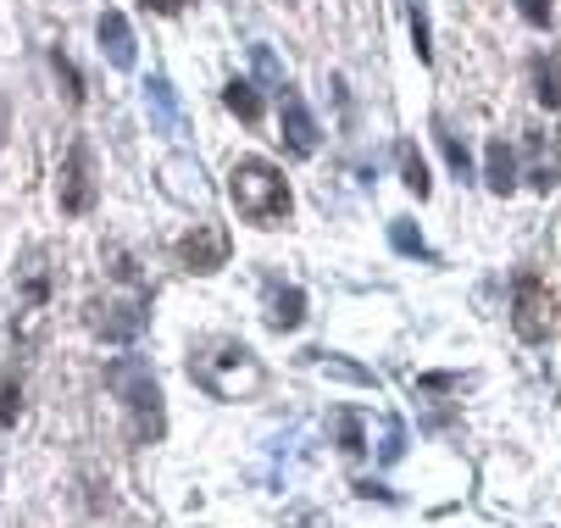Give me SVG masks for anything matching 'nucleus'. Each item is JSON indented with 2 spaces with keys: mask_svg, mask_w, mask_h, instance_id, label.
<instances>
[{
  "mask_svg": "<svg viewBox=\"0 0 561 528\" xmlns=\"http://www.w3.org/2000/svg\"><path fill=\"white\" fill-rule=\"evenodd\" d=\"M228 195H233L239 217L256 222V229H278V222H289V211H295L289 179H284L267 157L233 162V173H228Z\"/></svg>",
  "mask_w": 561,
  "mask_h": 528,
  "instance_id": "f257e3e1",
  "label": "nucleus"
},
{
  "mask_svg": "<svg viewBox=\"0 0 561 528\" xmlns=\"http://www.w3.org/2000/svg\"><path fill=\"white\" fill-rule=\"evenodd\" d=\"M106 390L123 395V406H128V428H134L139 445H156V439L168 434L162 384L150 379V367H145L139 356H117V361H106Z\"/></svg>",
  "mask_w": 561,
  "mask_h": 528,
  "instance_id": "f03ea898",
  "label": "nucleus"
},
{
  "mask_svg": "<svg viewBox=\"0 0 561 528\" xmlns=\"http://www.w3.org/2000/svg\"><path fill=\"white\" fill-rule=\"evenodd\" d=\"M512 329L528 345H545L561 329V307H556V295H550V284L539 273H517L512 278Z\"/></svg>",
  "mask_w": 561,
  "mask_h": 528,
  "instance_id": "7ed1b4c3",
  "label": "nucleus"
},
{
  "mask_svg": "<svg viewBox=\"0 0 561 528\" xmlns=\"http://www.w3.org/2000/svg\"><path fill=\"white\" fill-rule=\"evenodd\" d=\"M56 200L67 217H84L95 211L101 200V184H95V157H90V145L84 139H72L67 145V157H61V179H56Z\"/></svg>",
  "mask_w": 561,
  "mask_h": 528,
  "instance_id": "20e7f679",
  "label": "nucleus"
},
{
  "mask_svg": "<svg viewBox=\"0 0 561 528\" xmlns=\"http://www.w3.org/2000/svg\"><path fill=\"white\" fill-rule=\"evenodd\" d=\"M150 323V289H134L128 300H106V307H90V329L112 345H134Z\"/></svg>",
  "mask_w": 561,
  "mask_h": 528,
  "instance_id": "39448f33",
  "label": "nucleus"
},
{
  "mask_svg": "<svg viewBox=\"0 0 561 528\" xmlns=\"http://www.w3.org/2000/svg\"><path fill=\"white\" fill-rule=\"evenodd\" d=\"M278 134H284V150H289V157H311L317 139H323V128H317L311 106H306L300 90H289V84H284V95H278Z\"/></svg>",
  "mask_w": 561,
  "mask_h": 528,
  "instance_id": "423d86ee",
  "label": "nucleus"
},
{
  "mask_svg": "<svg viewBox=\"0 0 561 528\" xmlns=\"http://www.w3.org/2000/svg\"><path fill=\"white\" fill-rule=\"evenodd\" d=\"M228 251H233V240H228V229H217V222H195V234L179 240V262H184L190 273H217V267H228Z\"/></svg>",
  "mask_w": 561,
  "mask_h": 528,
  "instance_id": "0eeeda50",
  "label": "nucleus"
},
{
  "mask_svg": "<svg viewBox=\"0 0 561 528\" xmlns=\"http://www.w3.org/2000/svg\"><path fill=\"white\" fill-rule=\"evenodd\" d=\"M95 34H101V56L128 72L134 67V28H128V18L123 12H101V28Z\"/></svg>",
  "mask_w": 561,
  "mask_h": 528,
  "instance_id": "6e6552de",
  "label": "nucleus"
},
{
  "mask_svg": "<svg viewBox=\"0 0 561 528\" xmlns=\"http://www.w3.org/2000/svg\"><path fill=\"white\" fill-rule=\"evenodd\" d=\"M484 184L495 195H512L517 190V157H512L506 139H490V150H484Z\"/></svg>",
  "mask_w": 561,
  "mask_h": 528,
  "instance_id": "1a4fd4ad",
  "label": "nucleus"
},
{
  "mask_svg": "<svg viewBox=\"0 0 561 528\" xmlns=\"http://www.w3.org/2000/svg\"><path fill=\"white\" fill-rule=\"evenodd\" d=\"M222 367H251V351L245 345H222V356H217ZM190 379L195 384H206V395H217V401H228V384L217 379V372L206 367V361H190Z\"/></svg>",
  "mask_w": 561,
  "mask_h": 528,
  "instance_id": "9d476101",
  "label": "nucleus"
},
{
  "mask_svg": "<svg viewBox=\"0 0 561 528\" xmlns=\"http://www.w3.org/2000/svg\"><path fill=\"white\" fill-rule=\"evenodd\" d=\"M528 72H534V101L550 106V112H561V67H556L550 56H534Z\"/></svg>",
  "mask_w": 561,
  "mask_h": 528,
  "instance_id": "9b49d317",
  "label": "nucleus"
},
{
  "mask_svg": "<svg viewBox=\"0 0 561 528\" xmlns=\"http://www.w3.org/2000/svg\"><path fill=\"white\" fill-rule=\"evenodd\" d=\"M267 323H273L278 334L300 329V323H306V289H278V295H273V312H267Z\"/></svg>",
  "mask_w": 561,
  "mask_h": 528,
  "instance_id": "f8f14e48",
  "label": "nucleus"
},
{
  "mask_svg": "<svg viewBox=\"0 0 561 528\" xmlns=\"http://www.w3.org/2000/svg\"><path fill=\"white\" fill-rule=\"evenodd\" d=\"M145 101H150V112H156V128H179V95H173V84L168 79H150L145 84Z\"/></svg>",
  "mask_w": 561,
  "mask_h": 528,
  "instance_id": "ddd939ff",
  "label": "nucleus"
},
{
  "mask_svg": "<svg viewBox=\"0 0 561 528\" xmlns=\"http://www.w3.org/2000/svg\"><path fill=\"white\" fill-rule=\"evenodd\" d=\"M222 106H228L239 123H262V95H256V84H245V79H233V84L222 90Z\"/></svg>",
  "mask_w": 561,
  "mask_h": 528,
  "instance_id": "4468645a",
  "label": "nucleus"
},
{
  "mask_svg": "<svg viewBox=\"0 0 561 528\" xmlns=\"http://www.w3.org/2000/svg\"><path fill=\"white\" fill-rule=\"evenodd\" d=\"M400 184H407L417 200H428V190H434V179H428V162L417 157V145H400Z\"/></svg>",
  "mask_w": 561,
  "mask_h": 528,
  "instance_id": "2eb2a0df",
  "label": "nucleus"
},
{
  "mask_svg": "<svg viewBox=\"0 0 561 528\" xmlns=\"http://www.w3.org/2000/svg\"><path fill=\"white\" fill-rule=\"evenodd\" d=\"M389 245H394L400 256H417V262H434V251H428V240H423V234L412 229V222H407V217H394V222H389Z\"/></svg>",
  "mask_w": 561,
  "mask_h": 528,
  "instance_id": "dca6fc26",
  "label": "nucleus"
},
{
  "mask_svg": "<svg viewBox=\"0 0 561 528\" xmlns=\"http://www.w3.org/2000/svg\"><path fill=\"white\" fill-rule=\"evenodd\" d=\"M334 428H340V450H345V457H367V428H362V412H340L334 417Z\"/></svg>",
  "mask_w": 561,
  "mask_h": 528,
  "instance_id": "f3484780",
  "label": "nucleus"
},
{
  "mask_svg": "<svg viewBox=\"0 0 561 528\" xmlns=\"http://www.w3.org/2000/svg\"><path fill=\"white\" fill-rule=\"evenodd\" d=\"M434 139H439V150H445V162H450V173L467 184L472 179V157H467V145L456 139V134H445V123H434Z\"/></svg>",
  "mask_w": 561,
  "mask_h": 528,
  "instance_id": "a211bd4d",
  "label": "nucleus"
},
{
  "mask_svg": "<svg viewBox=\"0 0 561 528\" xmlns=\"http://www.w3.org/2000/svg\"><path fill=\"white\" fill-rule=\"evenodd\" d=\"M50 67H56V79H61V90H67V101L78 106V101H84V79H78V67H72V56L56 45L50 50Z\"/></svg>",
  "mask_w": 561,
  "mask_h": 528,
  "instance_id": "6ab92c4d",
  "label": "nucleus"
},
{
  "mask_svg": "<svg viewBox=\"0 0 561 528\" xmlns=\"http://www.w3.org/2000/svg\"><path fill=\"white\" fill-rule=\"evenodd\" d=\"M311 356H317V367H323V372H334V379H351V384H367V390L378 384L373 372H367V367H356V361H340V356H323V351H311Z\"/></svg>",
  "mask_w": 561,
  "mask_h": 528,
  "instance_id": "aec40b11",
  "label": "nucleus"
},
{
  "mask_svg": "<svg viewBox=\"0 0 561 528\" xmlns=\"http://www.w3.org/2000/svg\"><path fill=\"white\" fill-rule=\"evenodd\" d=\"M18 417H23V390H18V384L7 379V384H0V423H7V428H12Z\"/></svg>",
  "mask_w": 561,
  "mask_h": 528,
  "instance_id": "412c9836",
  "label": "nucleus"
},
{
  "mask_svg": "<svg viewBox=\"0 0 561 528\" xmlns=\"http://www.w3.org/2000/svg\"><path fill=\"white\" fill-rule=\"evenodd\" d=\"M412 50H417V61H434V45H428V18H423V7H412Z\"/></svg>",
  "mask_w": 561,
  "mask_h": 528,
  "instance_id": "4be33fe9",
  "label": "nucleus"
},
{
  "mask_svg": "<svg viewBox=\"0 0 561 528\" xmlns=\"http://www.w3.org/2000/svg\"><path fill=\"white\" fill-rule=\"evenodd\" d=\"M251 56H256V72H262V79H267V84H273V90L284 95V67L273 61V50H267V45H256Z\"/></svg>",
  "mask_w": 561,
  "mask_h": 528,
  "instance_id": "5701e85b",
  "label": "nucleus"
},
{
  "mask_svg": "<svg viewBox=\"0 0 561 528\" xmlns=\"http://www.w3.org/2000/svg\"><path fill=\"white\" fill-rule=\"evenodd\" d=\"M517 12L528 28H550V0H517Z\"/></svg>",
  "mask_w": 561,
  "mask_h": 528,
  "instance_id": "b1692460",
  "label": "nucleus"
},
{
  "mask_svg": "<svg viewBox=\"0 0 561 528\" xmlns=\"http://www.w3.org/2000/svg\"><path fill=\"white\" fill-rule=\"evenodd\" d=\"M461 379H456V372H423V379H417V390H428V395H445V390H456Z\"/></svg>",
  "mask_w": 561,
  "mask_h": 528,
  "instance_id": "393cba45",
  "label": "nucleus"
},
{
  "mask_svg": "<svg viewBox=\"0 0 561 528\" xmlns=\"http://www.w3.org/2000/svg\"><path fill=\"white\" fill-rule=\"evenodd\" d=\"M400 450H407V434L389 428V439H383V462H400Z\"/></svg>",
  "mask_w": 561,
  "mask_h": 528,
  "instance_id": "a878e982",
  "label": "nucleus"
},
{
  "mask_svg": "<svg viewBox=\"0 0 561 528\" xmlns=\"http://www.w3.org/2000/svg\"><path fill=\"white\" fill-rule=\"evenodd\" d=\"M145 12H156V18H179V12H184V0H145Z\"/></svg>",
  "mask_w": 561,
  "mask_h": 528,
  "instance_id": "bb28decb",
  "label": "nucleus"
},
{
  "mask_svg": "<svg viewBox=\"0 0 561 528\" xmlns=\"http://www.w3.org/2000/svg\"><path fill=\"white\" fill-rule=\"evenodd\" d=\"M356 495H367V501H373V495H378V501H389V490H383V484H373V479H362V484H356Z\"/></svg>",
  "mask_w": 561,
  "mask_h": 528,
  "instance_id": "cd10ccee",
  "label": "nucleus"
},
{
  "mask_svg": "<svg viewBox=\"0 0 561 528\" xmlns=\"http://www.w3.org/2000/svg\"><path fill=\"white\" fill-rule=\"evenodd\" d=\"M0 139H7V101H0Z\"/></svg>",
  "mask_w": 561,
  "mask_h": 528,
  "instance_id": "c85d7f7f",
  "label": "nucleus"
}]
</instances>
